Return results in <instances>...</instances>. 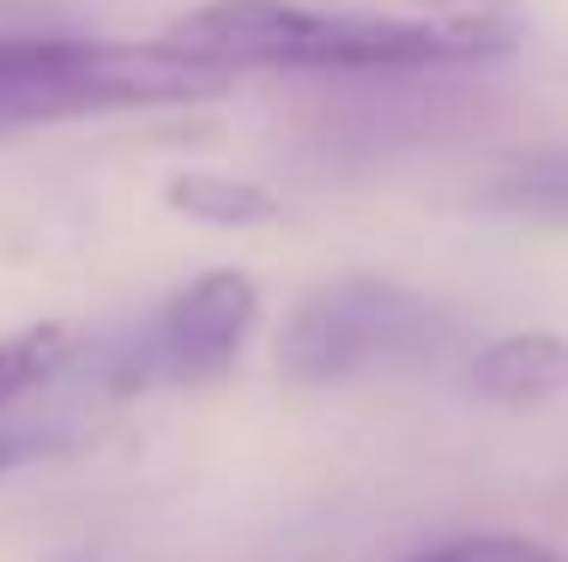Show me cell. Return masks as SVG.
Listing matches in <instances>:
<instances>
[{
	"label": "cell",
	"instance_id": "cell-1",
	"mask_svg": "<svg viewBox=\"0 0 568 562\" xmlns=\"http://www.w3.org/2000/svg\"><path fill=\"white\" fill-rule=\"evenodd\" d=\"M164 43L219 67H296V73H417V67L496 61L520 43L508 19H387V12L303 7V0H206Z\"/></svg>",
	"mask_w": 568,
	"mask_h": 562
},
{
	"label": "cell",
	"instance_id": "cell-2",
	"mask_svg": "<svg viewBox=\"0 0 568 562\" xmlns=\"http://www.w3.org/2000/svg\"><path fill=\"white\" fill-rule=\"evenodd\" d=\"M230 67L175 43H115L73 31H0V133L115 110H175L230 91Z\"/></svg>",
	"mask_w": 568,
	"mask_h": 562
},
{
	"label": "cell",
	"instance_id": "cell-3",
	"mask_svg": "<svg viewBox=\"0 0 568 562\" xmlns=\"http://www.w3.org/2000/svg\"><path fill=\"white\" fill-rule=\"evenodd\" d=\"M454 339V320L382 273H339L315 285L278 333V369L296 387H339L363 375L424 369Z\"/></svg>",
	"mask_w": 568,
	"mask_h": 562
},
{
	"label": "cell",
	"instance_id": "cell-4",
	"mask_svg": "<svg viewBox=\"0 0 568 562\" xmlns=\"http://www.w3.org/2000/svg\"><path fill=\"white\" fill-rule=\"evenodd\" d=\"M254 327H261V285L236 266H219L187 278L133 333L79 351V364L103 399H128L145 387H200L236 364Z\"/></svg>",
	"mask_w": 568,
	"mask_h": 562
},
{
	"label": "cell",
	"instance_id": "cell-5",
	"mask_svg": "<svg viewBox=\"0 0 568 562\" xmlns=\"http://www.w3.org/2000/svg\"><path fill=\"white\" fill-rule=\"evenodd\" d=\"M471 394L508 411H532L568 394V339L562 333H503L471 357Z\"/></svg>",
	"mask_w": 568,
	"mask_h": 562
},
{
	"label": "cell",
	"instance_id": "cell-6",
	"mask_svg": "<svg viewBox=\"0 0 568 562\" xmlns=\"http://www.w3.org/2000/svg\"><path fill=\"white\" fill-rule=\"evenodd\" d=\"M164 200L182 212V218L212 224V231H261V224H278V200L266 194L261 182L219 176V170H187V176H170Z\"/></svg>",
	"mask_w": 568,
	"mask_h": 562
},
{
	"label": "cell",
	"instance_id": "cell-7",
	"mask_svg": "<svg viewBox=\"0 0 568 562\" xmlns=\"http://www.w3.org/2000/svg\"><path fill=\"white\" fill-rule=\"evenodd\" d=\"M484 206L514 212V218H538V224H568V145H538L520 152L484 182Z\"/></svg>",
	"mask_w": 568,
	"mask_h": 562
},
{
	"label": "cell",
	"instance_id": "cell-8",
	"mask_svg": "<svg viewBox=\"0 0 568 562\" xmlns=\"http://www.w3.org/2000/svg\"><path fill=\"white\" fill-rule=\"evenodd\" d=\"M73 351H79V339L61 327V320L7 333V339H0V418H12L24 399L43 394V387L73 364Z\"/></svg>",
	"mask_w": 568,
	"mask_h": 562
},
{
	"label": "cell",
	"instance_id": "cell-9",
	"mask_svg": "<svg viewBox=\"0 0 568 562\" xmlns=\"http://www.w3.org/2000/svg\"><path fill=\"white\" fill-rule=\"evenodd\" d=\"M405 562H562V556L545 539H526V532H466V539L429 544Z\"/></svg>",
	"mask_w": 568,
	"mask_h": 562
}]
</instances>
